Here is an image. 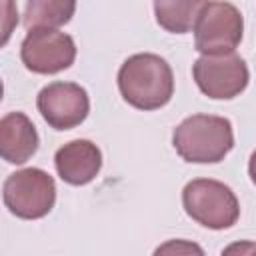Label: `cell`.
<instances>
[{"label":"cell","mask_w":256,"mask_h":256,"mask_svg":"<svg viewBox=\"0 0 256 256\" xmlns=\"http://www.w3.org/2000/svg\"><path fill=\"white\" fill-rule=\"evenodd\" d=\"M118 90L130 106L158 110L174 96V72L162 56L140 52L126 58L120 66Z\"/></svg>","instance_id":"1"},{"label":"cell","mask_w":256,"mask_h":256,"mask_svg":"<svg viewBox=\"0 0 256 256\" xmlns=\"http://www.w3.org/2000/svg\"><path fill=\"white\" fill-rule=\"evenodd\" d=\"M172 146L186 162L216 164L234 148L232 124L224 116L192 114L174 128Z\"/></svg>","instance_id":"2"},{"label":"cell","mask_w":256,"mask_h":256,"mask_svg":"<svg viewBox=\"0 0 256 256\" xmlns=\"http://www.w3.org/2000/svg\"><path fill=\"white\" fill-rule=\"evenodd\" d=\"M184 212L204 228L226 230L240 218V202L232 188L220 180L194 178L182 190Z\"/></svg>","instance_id":"3"},{"label":"cell","mask_w":256,"mask_h":256,"mask_svg":"<svg viewBox=\"0 0 256 256\" xmlns=\"http://www.w3.org/2000/svg\"><path fill=\"white\" fill-rule=\"evenodd\" d=\"M194 48L202 56L230 54L242 42L244 18L232 2H202L192 26Z\"/></svg>","instance_id":"4"},{"label":"cell","mask_w":256,"mask_h":256,"mask_svg":"<svg viewBox=\"0 0 256 256\" xmlns=\"http://www.w3.org/2000/svg\"><path fill=\"white\" fill-rule=\"evenodd\" d=\"M2 200L16 218L38 220L54 208L56 182L42 168H22L4 180Z\"/></svg>","instance_id":"5"},{"label":"cell","mask_w":256,"mask_h":256,"mask_svg":"<svg viewBox=\"0 0 256 256\" xmlns=\"http://www.w3.org/2000/svg\"><path fill=\"white\" fill-rule=\"evenodd\" d=\"M192 76L200 92L212 100H232L240 96L250 80L246 60L236 52L200 56L192 66Z\"/></svg>","instance_id":"6"},{"label":"cell","mask_w":256,"mask_h":256,"mask_svg":"<svg viewBox=\"0 0 256 256\" xmlns=\"http://www.w3.org/2000/svg\"><path fill=\"white\" fill-rule=\"evenodd\" d=\"M20 58L26 70L34 74H58L74 64L76 44L66 32L34 28L22 40Z\"/></svg>","instance_id":"7"},{"label":"cell","mask_w":256,"mask_h":256,"mask_svg":"<svg viewBox=\"0 0 256 256\" xmlns=\"http://www.w3.org/2000/svg\"><path fill=\"white\" fill-rule=\"evenodd\" d=\"M36 106L50 128L70 130L86 120L90 112V98L76 82H52L38 92Z\"/></svg>","instance_id":"8"},{"label":"cell","mask_w":256,"mask_h":256,"mask_svg":"<svg viewBox=\"0 0 256 256\" xmlns=\"http://www.w3.org/2000/svg\"><path fill=\"white\" fill-rule=\"evenodd\" d=\"M54 166L66 184L84 186L98 176L102 168V152L92 140L78 138L56 150Z\"/></svg>","instance_id":"9"},{"label":"cell","mask_w":256,"mask_h":256,"mask_svg":"<svg viewBox=\"0 0 256 256\" xmlns=\"http://www.w3.org/2000/svg\"><path fill=\"white\" fill-rule=\"evenodd\" d=\"M40 138L34 122L24 112L0 118V158L8 164H24L38 150Z\"/></svg>","instance_id":"10"},{"label":"cell","mask_w":256,"mask_h":256,"mask_svg":"<svg viewBox=\"0 0 256 256\" xmlns=\"http://www.w3.org/2000/svg\"><path fill=\"white\" fill-rule=\"evenodd\" d=\"M76 12V2L70 0H30L24 6V28H50L58 30L68 24Z\"/></svg>","instance_id":"11"},{"label":"cell","mask_w":256,"mask_h":256,"mask_svg":"<svg viewBox=\"0 0 256 256\" xmlns=\"http://www.w3.org/2000/svg\"><path fill=\"white\" fill-rule=\"evenodd\" d=\"M200 4L202 0H160L154 2V16L164 30L172 34H186L194 26Z\"/></svg>","instance_id":"12"},{"label":"cell","mask_w":256,"mask_h":256,"mask_svg":"<svg viewBox=\"0 0 256 256\" xmlns=\"http://www.w3.org/2000/svg\"><path fill=\"white\" fill-rule=\"evenodd\" d=\"M152 256H206V254L200 244L184 238H174V240L162 242L152 252Z\"/></svg>","instance_id":"13"},{"label":"cell","mask_w":256,"mask_h":256,"mask_svg":"<svg viewBox=\"0 0 256 256\" xmlns=\"http://www.w3.org/2000/svg\"><path fill=\"white\" fill-rule=\"evenodd\" d=\"M18 6L12 0H0V48L8 44L18 26Z\"/></svg>","instance_id":"14"},{"label":"cell","mask_w":256,"mask_h":256,"mask_svg":"<svg viewBox=\"0 0 256 256\" xmlns=\"http://www.w3.org/2000/svg\"><path fill=\"white\" fill-rule=\"evenodd\" d=\"M220 256H256V244L252 240H240L228 244Z\"/></svg>","instance_id":"15"},{"label":"cell","mask_w":256,"mask_h":256,"mask_svg":"<svg viewBox=\"0 0 256 256\" xmlns=\"http://www.w3.org/2000/svg\"><path fill=\"white\" fill-rule=\"evenodd\" d=\"M2 98H4V82L0 78V102H2Z\"/></svg>","instance_id":"16"}]
</instances>
